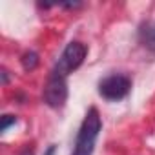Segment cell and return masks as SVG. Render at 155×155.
<instances>
[{
    "mask_svg": "<svg viewBox=\"0 0 155 155\" xmlns=\"http://www.w3.org/2000/svg\"><path fill=\"white\" fill-rule=\"evenodd\" d=\"M101 130H102V119L99 115V110L91 106L81 124L79 133H77L71 155H93L95 142L99 139Z\"/></svg>",
    "mask_w": 155,
    "mask_h": 155,
    "instance_id": "cell-1",
    "label": "cell"
},
{
    "mask_svg": "<svg viewBox=\"0 0 155 155\" xmlns=\"http://www.w3.org/2000/svg\"><path fill=\"white\" fill-rule=\"evenodd\" d=\"M86 55H88L86 44H82V42H79V40H71V42L64 48V51L60 53L57 64H55L53 69H51V73L57 75V77H62V79H68L69 73H73L75 69H79V68L82 66Z\"/></svg>",
    "mask_w": 155,
    "mask_h": 155,
    "instance_id": "cell-2",
    "label": "cell"
},
{
    "mask_svg": "<svg viewBox=\"0 0 155 155\" xmlns=\"http://www.w3.org/2000/svg\"><path fill=\"white\" fill-rule=\"evenodd\" d=\"M131 91V77L126 73H111L99 82V95L110 102L126 99Z\"/></svg>",
    "mask_w": 155,
    "mask_h": 155,
    "instance_id": "cell-3",
    "label": "cell"
},
{
    "mask_svg": "<svg viewBox=\"0 0 155 155\" xmlns=\"http://www.w3.org/2000/svg\"><path fill=\"white\" fill-rule=\"evenodd\" d=\"M66 101H68V82H66V79L51 73L46 86H44V102L49 108L60 110V108H64Z\"/></svg>",
    "mask_w": 155,
    "mask_h": 155,
    "instance_id": "cell-4",
    "label": "cell"
},
{
    "mask_svg": "<svg viewBox=\"0 0 155 155\" xmlns=\"http://www.w3.org/2000/svg\"><path fill=\"white\" fill-rule=\"evenodd\" d=\"M139 42L151 53H155V20L144 22L139 28Z\"/></svg>",
    "mask_w": 155,
    "mask_h": 155,
    "instance_id": "cell-5",
    "label": "cell"
},
{
    "mask_svg": "<svg viewBox=\"0 0 155 155\" xmlns=\"http://www.w3.org/2000/svg\"><path fill=\"white\" fill-rule=\"evenodd\" d=\"M38 55L35 53V51H26L24 55H22V58H20V64H22V68L26 69V71H33L37 66H38Z\"/></svg>",
    "mask_w": 155,
    "mask_h": 155,
    "instance_id": "cell-6",
    "label": "cell"
},
{
    "mask_svg": "<svg viewBox=\"0 0 155 155\" xmlns=\"http://www.w3.org/2000/svg\"><path fill=\"white\" fill-rule=\"evenodd\" d=\"M17 122V117H13V115H4L2 117V126H0V130L2 131H8V128L11 126V124H15Z\"/></svg>",
    "mask_w": 155,
    "mask_h": 155,
    "instance_id": "cell-7",
    "label": "cell"
},
{
    "mask_svg": "<svg viewBox=\"0 0 155 155\" xmlns=\"http://www.w3.org/2000/svg\"><path fill=\"white\" fill-rule=\"evenodd\" d=\"M55 151H57V146H55V144H49V148L46 150L44 155H55Z\"/></svg>",
    "mask_w": 155,
    "mask_h": 155,
    "instance_id": "cell-8",
    "label": "cell"
},
{
    "mask_svg": "<svg viewBox=\"0 0 155 155\" xmlns=\"http://www.w3.org/2000/svg\"><path fill=\"white\" fill-rule=\"evenodd\" d=\"M8 81H9V75H8V71H6V69H2V84L6 86V84H8Z\"/></svg>",
    "mask_w": 155,
    "mask_h": 155,
    "instance_id": "cell-9",
    "label": "cell"
},
{
    "mask_svg": "<svg viewBox=\"0 0 155 155\" xmlns=\"http://www.w3.org/2000/svg\"><path fill=\"white\" fill-rule=\"evenodd\" d=\"M24 155H33V150H29V148H26V151H24Z\"/></svg>",
    "mask_w": 155,
    "mask_h": 155,
    "instance_id": "cell-10",
    "label": "cell"
}]
</instances>
